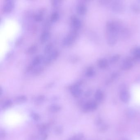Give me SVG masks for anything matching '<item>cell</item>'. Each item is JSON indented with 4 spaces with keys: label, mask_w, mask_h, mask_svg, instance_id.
Segmentation results:
<instances>
[{
    "label": "cell",
    "mask_w": 140,
    "mask_h": 140,
    "mask_svg": "<svg viewBox=\"0 0 140 140\" xmlns=\"http://www.w3.org/2000/svg\"><path fill=\"white\" fill-rule=\"evenodd\" d=\"M71 21L72 26L74 30H76L81 27V22L80 18L76 16H73L71 18Z\"/></svg>",
    "instance_id": "cell-8"
},
{
    "label": "cell",
    "mask_w": 140,
    "mask_h": 140,
    "mask_svg": "<svg viewBox=\"0 0 140 140\" xmlns=\"http://www.w3.org/2000/svg\"><path fill=\"white\" fill-rule=\"evenodd\" d=\"M2 93H3V89H2V88L1 87L0 88V96H1Z\"/></svg>",
    "instance_id": "cell-39"
},
{
    "label": "cell",
    "mask_w": 140,
    "mask_h": 140,
    "mask_svg": "<svg viewBox=\"0 0 140 140\" xmlns=\"http://www.w3.org/2000/svg\"><path fill=\"white\" fill-rule=\"evenodd\" d=\"M28 99L25 95H20L14 98V102L17 104H20L24 103L27 102Z\"/></svg>",
    "instance_id": "cell-11"
},
{
    "label": "cell",
    "mask_w": 140,
    "mask_h": 140,
    "mask_svg": "<svg viewBox=\"0 0 140 140\" xmlns=\"http://www.w3.org/2000/svg\"><path fill=\"white\" fill-rule=\"evenodd\" d=\"M84 135L81 133H79L73 136L69 140H84Z\"/></svg>",
    "instance_id": "cell-20"
},
{
    "label": "cell",
    "mask_w": 140,
    "mask_h": 140,
    "mask_svg": "<svg viewBox=\"0 0 140 140\" xmlns=\"http://www.w3.org/2000/svg\"><path fill=\"white\" fill-rule=\"evenodd\" d=\"M37 49V46L36 44H33L30 46L27 49V52L28 54H33L36 52Z\"/></svg>",
    "instance_id": "cell-22"
},
{
    "label": "cell",
    "mask_w": 140,
    "mask_h": 140,
    "mask_svg": "<svg viewBox=\"0 0 140 140\" xmlns=\"http://www.w3.org/2000/svg\"><path fill=\"white\" fill-rule=\"evenodd\" d=\"M13 102L11 99H7L3 102L2 105V108L3 110H6L11 107L12 106Z\"/></svg>",
    "instance_id": "cell-17"
},
{
    "label": "cell",
    "mask_w": 140,
    "mask_h": 140,
    "mask_svg": "<svg viewBox=\"0 0 140 140\" xmlns=\"http://www.w3.org/2000/svg\"><path fill=\"white\" fill-rule=\"evenodd\" d=\"M63 131V128L61 126H57L54 129V133L57 135H60L62 134Z\"/></svg>",
    "instance_id": "cell-21"
},
{
    "label": "cell",
    "mask_w": 140,
    "mask_h": 140,
    "mask_svg": "<svg viewBox=\"0 0 140 140\" xmlns=\"http://www.w3.org/2000/svg\"><path fill=\"white\" fill-rule=\"evenodd\" d=\"M31 116L33 120L36 122H38L39 121H40L41 118L40 115L38 114V113H36L35 112H33L32 113H31Z\"/></svg>",
    "instance_id": "cell-28"
},
{
    "label": "cell",
    "mask_w": 140,
    "mask_h": 140,
    "mask_svg": "<svg viewBox=\"0 0 140 140\" xmlns=\"http://www.w3.org/2000/svg\"><path fill=\"white\" fill-rule=\"evenodd\" d=\"M44 59L43 55H39L35 57L32 61L31 65L33 67L39 65L43 60Z\"/></svg>",
    "instance_id": "cell-14"
},
{
    "label": "cell",
    "mask_w": 140,
    "mask_h": 140,
    "mask_svg": "<svg viewBox=\"0 0 140 140\" xmlns=\"http://www.w3.org/2000/svg\"><path fill=\"white\" fill-rule=\"evenodd\" d=\"M43 68L41 67H37V68L33 70V72L34 74H37L40 73V72H41L42 70H43Z\"/></svg>",
    "instance_id": "cell-32"
},
{
    "label": "cell",
    "mask_w": 140,
    "mask_h": 140,
    "mask_svg": "<svg viewBox=\"0 0 140 140\" xmlns=\"http://www.w3.org/2000/svg\"><path fill=\"white\" fill-rule=\"evenodd\" d=\"M59 17V15L58 12L56 11L52 13L51 16V21L52 22L56 21L58 19Z\"/></svg>",
    "instance_id": "cell-26"
},
{
    "label": "cell",
    "mask_w": 140,
    "mask_h": 140,
    "mask_svg": "<svg viewBox=\"0 0 140 140\" xmlns=\"http://www.w3.org/2000/svg\"><path fill=\"white\" fill-rule=\"evenodd\" d=\"M91 94V91H87L86 92H85V96L86 97L90 96Z\"/></svg>",
    "instance_id": "cell-36"
},
{
    "label": "cell",
    "mask_w": 140,
    "mask_h": 140,
    "mask_svg": "<svg viewBox=\"0 0 140 140\" xmlns=\"http://www.w3.org/2000/svg\"><path fill=\"white\" fill-rule=\"evenodd\" d=\"M61 110V106L57 104H53L49 108V110L51 113H57Z\"/></svg>",
    "instance_id": "cell-15"
},
{
    "label": "cell",
    "mask_w": 140,
    "mask_h": 140,
    "mask_svg": "<svg viewBox=\"0 0 140 140\" xmlns=\"http://www.w3.org/2000/svg\"><path fill=\"white\" fill-rule=\"evenodd\" d=\"M81 81H79L76 83L71 85L70 87V90L71 93L74 97L78 98L81 96L82 93V90L80 87V85L82 84Z\"/></svg>",
    "instance_id": "cell-1"
},
{
    "label": "cell",
    "mask_w": 140,
    "mask_h": 140,
    "mask_svg": "<svg viewBox=\"0 0 140 140\" xmlns=\"http://www.w3.org/2000/svg\"><path fill=\"white\" fill-rule=\"evenodd\" d=\"M58 55H59L58 51L57 50H54L51 53V54L49 56L50 58H51V61H52L53 60L56 59L57 58Z\"/></svg>",
    "instance_id": "cell-23"
},
{
    "label": "cell",
    "mask_w": 140,
    "mask_h": 140,
    "mask_svg": "<svg viewBox=\"0 0 140 140\" xmlns=\"http://www.w3.org/2000/svg\"><path fill=\"white\" fill-rule=\"evenodd\" d=\"M133 66V64L132 61L127 60L122 63L121 65V68L123 70L126 71L132 69Z\"/></svg>",
    "instance_id": "cell-10"
},
{
    "label": "cell",
    "mask_w": 140,
    "mask_h": 140,
    "mask_svg": "<svg viewBox=\"0 0 140 140\" xmlns=\"http://www.w3.org/2000/svg\"><path fill=\"white\" fill-rule=\"evenodd\" d=\"M97 105L96 102L94 101H89L87 102L82 106V110L84 112L92 111L96 109Z\"/></svg>",
    "instance_id": "cell-4"
},
{
    "label": "cell",
    "mask_w": 140,
    "mask_h": 140,
    "mask_svg": "<svg viewBox=\"0 0 140 140\" xmlns=\"http://www.w3.org/2000/svg\"><path fill=\"white\" fill-rule=\"evenodd\" d=\"M130 96L129 93L125 88H122L120 92V98L122 102L127 103L130 99Z\"/></svg>",
    "instance_id": "cell-6"
},
{
    "label": "cell",
    "mask_w": 140,
    "mask_h": 140,
    "mask_svg": "<svg viewBox=\"0 0 140 140\" xmlns=\"http://www.w3.org/2000/svg\"><path fill=\"white\" fill-rule=\"evenodd\" d=\"M6 132L3 129H1L0 131V137L1 139H4L6 137Z\"/></svg>",
    "instance_id": "cell-34"
},
{
    "label": "cell",
    "mask_w": 140,
    "mask_h": 140,
    "mask_svg": "<svg viewBox=\"0 0 140 140\" xmlns=\"http://www.w3.org/2000/svg\"><path fill=\"white\" fill-rule=\"evenodd\" d=\"M77 36L76 30H74L71 31L68 35L64 38L62 41V44L64 45L67 46L72 44Z\"/></svg>",
    "instance_id": "cell-2"
},
{
    "label": "cell",
    "mask_w": 140,
    "mask_h": 140,
    "mask_svg": "<svg viewBox=\"0 0 140 140\" xmlns=\"http://www.w3.org/2000/svg\"><path fill=\"white\" fill-rule=\"evenodd\" d=\"M117 35L113 33H108L107 42L109 45L113 46L116 44L117 42Z\"/></svg>",
    "instance_id": "cell-5"
},
{
    "label": "cell",
    "mask_w": 140,
    "mask_h": 140,
    "mask_svg": "<svg viewBox=\"0 0 140 140\" xmlns=\"http://www.w3.org/2000/svg\"><path fill=\"white\" fill-rule=\"evenodd\" d=\"M111 9L114 12L121 13L125 10V6L122 1H115L112 3Z\"/></svg>",
    "instance_id": "cell-3"
},
{
    "label": "cell",
    "mask_w": 140,
    "mask_h": 140,
    "mask_svg": "<svg viewBox=\"0 0 140 140\" xmlns=\"http://www.w3.org/2000/svg\"><path fill=\"white\" fill-rule=\"evenodd\" d=\"M59 1L58 0H53L52 1V4L53 6H54V7H56L59 4Z\"/></svg>",
    "instance_id": "cell-35"
},
{
    "label": "cell",
    "mask_w": 140,
    "mask_h": 140,
    "mask_svg": "<svg viewBox=\"0 0 140 140\" xmlns=\"http://www.w3.org/2000/svg\"><path fill=\"white\" fill-rule=\"evenodd\" d=\"M108 63L105 59H101L98 61V65L99 68L102 69H105L107 67Z\"/></svg>",
    "instance_id": "cell-18"
},
{
    "label": "cell",
    "mask_w": 140,
    "mask_h": 140,
    "mask_svg": "<svg viewBox=\"0 0 140 140\" xmlns=\"http://www.w3.org/2000/svg\"><path fill=\"white\" fill-rule=\"evenodd\" d=\"M132 10L134 12H140V5L138 4V3L136 4H134L132 6Z\"/></svg>",
    "instance_id": "cell-27"
},
{
    "label": "cell",
    "mask_w": 140,
    "mask_h": 140,
    "mask_svg": "<svg viewBox=\"0 0 140 140\" xmlns=\"http://www.w3.org/2000/svg\"><path fill=\"white\" fill-rule=\"evenodd\" d=\"M95 74V71L93 68L92 67H89L87 69L86 71V75L89 77H91L94 76Z\"/></svg>",
    "instance_id": "cell-24"
},
{
    "label": "cell",
    "mask_w": 140,
    "mask_h": 140,
    "mask_svg": "<svg viewBox=\"0 0 140 140\" xmlns=\"http://www.w3.org/2000/svg\"><path fill=\"white\" fill-rule=\"evenodd\" d=\"M37 137H36V136H31V137L30 138V139L28 140H37Z\"/></svg>",
    "instance_id": "cell-38"
},
{
    "label": "cell",
    "mask_w": 140,
    "mask_h": 140,
    "mask_svg": "<svg viewBox=\"0 0 140 140\" xmlns=\"http://www.w3.org/2000/svg\"><path fill=\"white\" fill-rule=\"evenodd\" d=\"M52 44H51V43H49V44H47L44 47V52L45 53H46V54L50 52V51L52 49Z\"/></svg>",
    "instance_id": "cell-29"
},
{
    "label": "cell",
    "mask_w": 140,
    "mask_h": 140,
    "mask_svg": "<svg viewBox=\"0 0 140 140\" xmlns=\"http://www.w3.org/2000/svg\"><path fill=\"white\" fill-rule=\"evenodd\" d=\"M122 140H128V139H124Z\"/></svg>",
    "instance_id": "cell-41"
},
{
    "label": "cell",
    "mask_w": 140,
    "mask_h": 140,
    "mask_svg": "<svg viewBox=\"0 0 140 140\" xmlns=\"http://www.w3.org/2000/svg\"><path fill=\"white\" fill-rule=\"evenodd\" d=\"M49 126L48 125L45 124H41L38 126V132L40 135L47 134V132H48L49 130Z\"/></svg>",
    "instance_id": "cell-12"
},
{
    "label": "cell",
    "mask_w": 140,
    "mask_h": 140,
    "mask_svg": "<svg viewBox=\"0 0 140 140\" xmlns=\"http://www.w3.org/2000/svg\"><path fill=\"white\" fill-rule=\"evenodd\" d=\"M101 122H102V120L100 118L97 119V120H96V124L97 125L100 124Z\"/></svg>",
    "instance_id": "cell-37"
},
{
    "label": "cell",
    "mask_w": 140,
    "mask_h": 140,
    "mask_svg": "<svg viewBox=\"0 0 140 140\" xmlns=\"http://www.w3.org/2000/svg\"><path fill=\"white\" fill-rule=\"evenodd\" d=\"M45 100V96L44 95H40L36 97L34 99V103L36 106H39L44 103Z\"/></svg>",
    "instance_id": "cell-9"
},
{
    "label": "cell",
    "mask_w": 140,
    "mask_h": 140,
    "mask_svg": "<svg viewBox=\"0 0 140 140\" xmlns=\"http://www.w3.org/2000/svg\"><path fill=\"white\" fill-rule=\"evenodd\" d=\"M34 18L35 20L37 21H41L43 20V16L42 14L40 13L36 14L34 16Z\"/></svg>",
    "instance_id": "cell-31"
},
{
    "label": "cell",
    "mask_w": 140,
    "mask_h": 140,
    "mask_svg": "<svg viewBox=\"0 0 140 140\" xmlns=\"http://www.w3.org/2000/svg\"><path fill=\"white\" fill-rule=\"evenodd\" d=\"M86 6L83 3H80L78 5L77 7V11L80 15H84L87 12Z\"/></svg>",
    "instance_id": "cell-13"
},
{
    "label": "cell",
    "mask_w": 140,
    "mask_h": 140,
    "mask_svg": "<svg viewBox=\"0 0 140 140\" xmlns=\"http://www.w3.org/2000/svg\"><path fill=\"white\" fill-rule=\"evenodd\" d=\"M53 84L52 83H51V84H49L48 85H47V88H50L52 86V85Z\"/></svg>",
    "instance_id": "cell-40"
},
{
    "label": "cell",
    "mask_w": 140,
    "mask_h": 140,
    "mask_svg": "<svg viewBox=\"0 0 140 140\" xmlns=\"http://www.w3.org/2000/svg\"><path fill=\"white\" fill-rule=\"evenodd\" d=\"M14 1L12 0H7L3 7V10L6 12L11 11L14 7Z\"/></svg>",
    "instance_id": "cell-7"
},
{
    "label": "cell",
    "mask_w": 140,
    "mask_h": 140,
    "mask_svg": "<svg viewBox=\"0 0 140 140\" xmlns=\"http://www.w3.org/2000/svg\"><path fill=\"white\" fill-rule=\"evenodd\" d=\"M126 114L128 117L133 118L135 116V112L133 109H129L126 110Z\"/></svg>",
    "instance_id": "cell-25"
},
{
    "label": "cell",
    "mask_w": 140,
    "mask_h": 140,
    "mask_svg": "<svg viewBox=\"0 0 140 140\" xmlns=\"http://www.w3.org/2000/svg\"><path fill=\"white\" fill-rule=\"evenodd\" d=\"M40 135V136L39 139V140H47L48 137V135L47 134V133Z\"/></svg>",
    "instance_id": "cell-33"
},
{
    "label": "cell",
    "mask_w": 140,
    "mask_h": 140,
    "mask_svg": "<svg viewBox=\"0 0 140 140\" xmlns=\"http://www.w3.org/2000/svg\"><path fill=\"white\" fill-rule=\"evenodd\" d=\"M95 98L97 101L100 102L103 99V92L100 90H97L95 92Z\"/></svg>",
    "instance_id": "cell-19"
},
{
    "label": "cell",
    "mask_w": 140,
    "mask_h": 140,
    "mask_svg": "<svg viewBox=\"0 0 140 140\" xmlns=\"http://www.w3.org/2000/svg\"><path fill=\"white\" fill-rule=\"evenodd\" d=\"M49 36V33L48 30H45L43 31L40 37V40L41 43H45L48 39Z\"/></svg>",
    "instance_id": "cell-16"
},
{
    "label": "cell",
    "mask_w": 140,
    "mask_h": 140,
    "mask_svg": "<svg viewBox=\"0 0 140 140\" xmlns=\"http://www.w3.org/2000/svg\"><path fill=\"white\" fill-rule=\"evenodd\" d=\"M120 57V56L119 55H114L110 58V62L111 63H114L119 60Z\"/></svg>",
    "instance_id": "cell-30"
}]
</instances>
